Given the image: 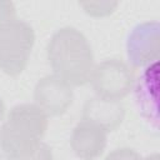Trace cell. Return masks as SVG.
I'll list each match as a JSON object with an SVG mask.
<instances>
[{"instance_id": "cell-1", "label": "cell", "mask_w": 160, "mask_h": 160, "mask_svg": "<svg viewBox=\"0 0 160 160\" xmlns=\"http://www.w3.org/2000/svg\"><path fill=\"white\" fill-rule=\"evenodd\" d=\"M46 55L54 75L70 86H82L90 81L94 54L85 35L75 28L65 26L51 36Z\"/></svg>"}, {"instance_id": "cell-2", "label": "cell", "mask_w": 160, "mask_h": 160, "mask_svg": "<svg viewBox=\"0 0 160 160\" xmlns=\"http://www.w3.org/2000/svg\"><path fill=\"white\" fill-rule=\"evenodd\" d=\"M46 129L48 115L36 104L16 105L0 128V149L5 158L28 155L42 142Z\"/></svg>"}, {"instance_id": "cell-3", "label": "cell", "mask_w": 160, "mask_h": 160, "mask_svg": "<svg viewBox=\"0 0 160 160\" xmlns=\"http://www.w3.org/2000/svg\"><path fill=\"white\" fill-rule=\"evenodd\" d=\"M35 44V32L30 24L14 19L0 28V70L9 76L21 74Z\"/></svg>"}, {"instance_id": "cell-4", "label": "cell", "mask_w": 160, "mask_h": 160, "mask_svg": "<svg viewBox=\"0 0 160 160\" xmlns=\"http://www.w3.org/2000/svg\"><path fill=\"white\" fill-rule=\"evenodd\" d=\"M90 82L95 96L120 101L132 90L135 75L122 60L106 59L94 68Z\"/></svg>"}, {"instance_id": "cell-5", "label": "cell", "mask_w": 160, "mask_h": 160, "mask_svg": "<svg viewBox=\"0 0 160 160\" xmlns=\"http://www.w3.org/2000/svg\"><path fill=\"white\" fill-rule=\"evenodd\" d=\"M35 104L49 116H58L66 112L74 100L71 86L56 75H46L35 85Z\"/></svg>"}, {"instance_id": "cell-6", "label": "cell", "mask_w": 160, "mask_h": 160, "mask_svg": "<svg viewBox=\"0 0 160 160\" xmlns=\"http://www.w3.org/2000/svg\"><path fill=\"white\" fill-rule=\"evenodd\" d=\"M129 61L132 66H148L159 58V24L142 22L136 25L126 41Z\"/></svg>"}, {"instance_id": "cell-7", "label": "cell", "mask_w": 160, "mask_h": 160, "mask_svg": "<svg viewBox=\"0 0 160 160\" xmlns=\"http://www.w3.org/2000/svg\"><path fill=\"white\" fill-rule=\"evenodd\" d=\"M106 134L100 126L81 120L71 132L70 146L81 160H95L106 148Z\"/></svg>"}, {"instance_id": "cell-8", "label": "cell", "mask_w": 160, "mask_h": 160, "mask_svg": "<svg viewBox=\"0 0 160 160\" xmlns=\"http://www.w3.org/2000/svg\"><path fill=\"white\" fill-rule=\"evenodd\" d=\"M125 118V106L121 101L106 100L98 96L86 100L82 108L81 120L90 121L106 132L116 130Z\"/></svg>"}, {"instance_id": "cell-9", "label": "cell", "mask_w": 160, "mask_h": 160, "mask_svg": "<svg viewBox=\"0 0 160 160\" xmlns=\"http://www.w3.org/2000/svg\"><path fill=\"white\" fill-rule=\"evenodd\" d=\"M139 112L158 124V61L146 66L135 85Z\"/></svg>"}, {"instance_id": "cell-10", "label": "cell", "mask_w": 160, "mask_h": 160, "mask_svg": "<svg viewBox=\"0 0 160 160\" xmlns=\"http://www.w3.org/2000/svg\"><path fill=\"white\" fill-rule=\"evenodd\" d=\"M6 160H54V156L50 146L45 142H41L32 152L19 158H6Z\"/></svg>"}, {"instance_id": "cell-11", "label": "cell", "mask_w": 160, "mask_h": 160, "mask_svg": "<svg viewBox=\"0 0 160 160\" xmlns=\"http://www.w3.org/2000/svg\"><path fill=\"white\" fill-rule=\"evenodd\" d=\"M142 158L130 148H120L111 151L105 160H141Z\"/></svg>"}, {"instance_id": "cell-12", "label": "cell", "mask_w": 160, "mask_h": 160, "mask_svg": "<svg viewBox=\"0 0 160 160\" xmlns=\"http://www.w3.org/2000/svg\"><path fill=\"white\" fill-rule=\"evenodd\" d=\"M14 19H16L15 5L11 1L0 0V28Z\"/></svg>"}, {"instance_id": "cell-13", "label": "cell", "mask_w": 160, "mask_h": 160, "mask_svg": "<svg viewBox=\"0 0 160 160\" xmlns=\"http://www.w3.org/2000/svg\"><path fill=\"white\" fill-rule=\"evenodd\" d=\"M4 115H5V104H4V101H2V99L0 98V121L2 120V118H4Z\"/></svg>"}, {"instance_id": "cell-14", "label": "cell", "mask_w": 160, "mask_h": 160, "mask_svg": "<svg viewBox=\"0 0 160 160\" xmlns=\"http://www.w3.org/2000/svg\"><path fill=\"white\" fill-rule=\"evenodd\" d=\"M141 160H159V155L158 154H152V155H149V156H146V158H144Z\"/></svg>"}]
</instances>
